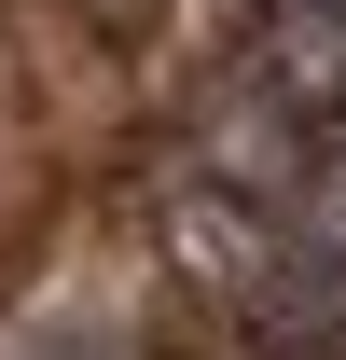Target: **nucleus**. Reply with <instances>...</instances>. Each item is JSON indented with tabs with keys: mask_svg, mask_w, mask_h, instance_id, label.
<instances>
[{
	"mask_svg": "<svg viewBox=\"0 0 346 360\" xmlns=\"http://www.w3.org/2000/svg\"><path fill=\"white\" fill-rule=\"evenodd\" d=\"M180 277H194V291H208L263 360H319V347H346V250L305 222L291 194L194 180V194H180Z\"/></svg>",
	"mask_w": 346,
	"mask_h": 360,
	"instance_id": "nucleus-1",
	"label": "nucleus"
}]
</instances>
